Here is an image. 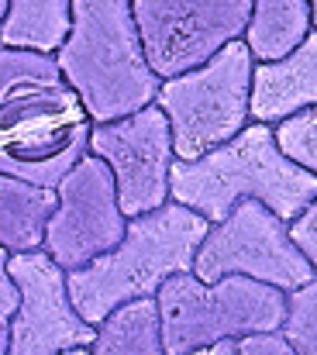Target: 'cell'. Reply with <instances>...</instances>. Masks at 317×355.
<instances>
[{
    "mask_svg": "<svg viewBox=\"0 0 317 355\" xmlns=\"http://www.w3.org/2000/svg\"><path fill=\"white\" fill-rule=\"evenodd\" d=\"M90 128L52 52L0 45V173L55 190L87 155Z\"/></svg>",
    "mask_w": 317,
    "mask_h": 355,
    "instance_id": "1",
    "label": "cell"
},
{
    "mask_svg": "<svg viewBox=\"0 0 317 355\" xmlns=\"http://www.w3.org/2000/svg\"><path fill=\"white\" fill-rule=\"evenodd\" d=\"M314 193L317 176L280 152L273 124L262 121H248L234 138L194 162L176 159L169 173V200L197 211L211 225L224 221L241 200H259L290 225Z\"/></svg>",
    "mask_w": 317,
    "mask_h": 355,
    "instance_id": "2",
    "label": "cell"
},
{
    "mask_svg": "<svg viewBox=\"0 0 317 355\" xmlns=\"http://www.w3.org/2000/svg\"><path fill=\"white\" fill-rule=\"evenodd\" d=\"M52 55L94 124L155 104L162 80L145 59L131 0H73L69 35Z\"/></svg>",
    "mask_w": 317,
    "mask_h": 355,
    "instance_id": "3",
    "label": "cell"
},
{
    "mask_svg": "<svg viewBox=\"0 0 317 355\" xmlns=\"http://www.w3.org/2000/svg\"><path fill=\"white\" fill-rule=\"evenodd\" d=\"M211 228L197 211L166 200L162 207L128 218L124 238L97 255L90 266L66 272V290L83 321L97 324L128 300L155 297V290L176 276L194 269L197 245Z\"/></svg>",
    "mask_w": 317,
    "mask_h": 355,
    "instance_id": "4",
    "label": "cell"
},
{
    "mask_svg": "<svg viewBox=\"0 0 317 355\" xmlns=\"http://www.w3.org/2000/svg\"><path fill=\"white\" fill-rule=\"evenodd\" d=\"M155 307L166 355H187L241 335L280 331L286 293L248 276L204 283L194 272H176L155 290Z\"/></svg>",
    "mask_w": 317,
    "mask_h": 355,
    "instance_id": "5",
    "label": "cell"
},
{
    "mask_svg": "<svg viewBox=\"0 0 317 355\" xmlns=\"http://www.w3.org/2000/svg\"><path fill=\"white\" fill-rule=\"evenodd\" d=\"M252 73L255 55L245 38H238L204 66L159 83L155 104L169 121L176 159H200L252 121Z\"/></svg>",
    "mask_w": 317,
    "mask_h": 355,
    "instance_id": "6",
    "label": "cell"
},
{
    "mask_svg": "<svg viewBox=\"0 0 317 355\" xmlns=\"http://www.w3.org/2000/svg\"><path fill=\"white\" fill-rule=\"evenodd\" d=\"M190 272L204 283L221 276H248L283 293L317 276L307 255L290 238V225L259 200H241L224 221L207 228Z\"/></svg>",
    "mask_w": 317,
    "mask_h": 355,
    "instance_id": "7",
    "label": "cell"
},
{
    "mask_svg": "<svg viewBox=\"0 0 317 355\" xmlns=\"http://www.w3.org/2000/svg\"><path fill=\"white\" fill-rule=\"evenodd\" d=\"M131 14L152 73L169 80L245 38L252 0H131Z\"/></svg>",
    "mask_w": 317,
    "mask_h": 355,
    "instance_id": "8",
    "label": "cell"
},
{
    "mask_svg": "<svg viewBox=\"0 0 317 355\" xmlns=\"http://www.w3.org/2000/svg\"><path fill=\"white\" fill-rule=\"evenodd\" d=\"M124 228L128 218L117 204L114 176L104 159L87 152L55 183V211L49 218L42 252L62 272H76L110 252L124 238Z\"/></svg>",
    "mask_w": 317,
    "mask_h": 355,
    "instance_id": "9",
    "label": "cell"
},
{
    "mask_svg": "<svg viewBox=\"0 0 317 355\" xmlns=\"http://www.w3.org/2000/svg\"><path fill=\"white\" fill-rule=\"evenodd\" d=\"M87 152L107 162L124 218L148 214L169 200V173L176 162V148L159 104H148L128 118L94 124Z\"/></svg>",
    "mask_w": 317,
    "mask_h": 355,
    "instance_id": "10",
    "label": "cell"
},
{
    "mask_svg": "<svg viewBox=\"0 0 317 355\" xmlns=\"http://www.w3.org/2000/svg\"><path fill=\"white\" fill-rule=\"evenodd\" d=\"M10 276L21 290V304L7 321V355H59L94 342V324L83 321L69 300L66 272L42 248L14 252Z\"/></svg>",
    "mask_w": 317,
    "mask_h": 355,
    "instance_id": "11",
    "label": "cell"
},
{
    "mask_svg": "<svg viewBox=\"0 0 317 355\" xmlns=\"http://www.w3.org/2000/svg\"><path fill=\"white\" fill-rule=\"evenodd\" d=\"M311 104H317V28L290 55L255 62L252 73V121L276 124Z\"/></svg>",
    "mask_w": 317,
    "mask_h": 355,
    "instance_id": "12",
    "label": "cell"
},
{
    "mask_svg": "<svg viewBox=\"0 0 317 355\" xmlns=\"http://www.w3.org/2000/svg\"><path fill=\"white\" fill-rule=\"evenodd\" d=\"M55 211V190L0 173V245L14 252H35L45 245V228Z\"/></svg>",
    "mask_w": 317,
    "mask_h": 355,
    "instance_id": "13",
    "label": "cell"
},
{
    "mask_svg": "<svg viewBox=\"0 0 317 355\" xmlns=\"http://www.w3.org/2000/svg\"><path fill=\"white\" fill-rule=\"evenodd\" d=\"M90 355H166L155 297L128 300L94 324Z\"/></svg>",
    "mask_w": 317,
    "mask_h": 355,
    "instance_id": "14",
    "label": "cell"
},
{
    "mask_svg": "<svg viewBox=\"0 0 317 355\" xmlns=\"http://www.w3.org/2000/svg\"><path fill=\"white\" fill-rule=\"evenodd\" d=\"M311 28V0H252L245 45L252 49L255 62H276L290 55Z\"/></svg>",
    "mask_w": 317,
    "mask_h": 355,
    "instance_id": "15",
    "label": "cell"
},
{
    "mask_svg": "<svg viewBox=\"0 0 317 355\" xmlns=\"http://www.w3.org/2000/svg\"><path fill=\"white\" fill-rule=\"evenodd\" d=\"M69 14L73 0H7L0 45L55 52L69 35Z\"/></svg>",
    "mask_w": 317,
    "mask_h": 355,
    "instance_id": "16",
    "label": "cell"
},
{
    "mask_svg": "<svg viewBox=\"0 0 317 355\" xmlns=\"http://www.w3.org/2000/svg\"><path fill=\"white\" fill-rule=\"evenodd\" d=\"M280 335L290 342L293 355H317V276L286 293V318Z\"/></svg>",
    "mask_w": 317,
    "mask_h": 355,
    "instance_id": "17",
    "label": "cell"
},
{
    "mask_svg": "<svg viewBox=\"0 0 317 355\" xmlns=\"http://www.w3.org/2000/svg\"><path fill=\"white\" fill-rule=\"evenodd\" d=\"M273 138L283 155H290L297 166L317 176V104L293 111L290 118L273 124Z\"/></svg>",
    "mask_w": 317,
    "mask_h": 355,
    "instance_id": "18",
    "label": "cell"
},
{
    "mask_svg": "<svg viewBox=\"0 0 317 355\" xmlns=\"http://www.w3.org/2000/svg\"><path fill=\"white\" fill-rule=\"evenodd\" d=\"M290 238L297 241V248L307 255V262L317 269V193L314 200L290 221Z\"/></svg>",
    "mask_w": 317,
    "mask_h": 355,
    "instance_id": "19",
    "label": "cell"
},
{
    "mask_svg": "<svg viewBox=\"0 0 317 355\" xmlns=\"http://www.w3.org/2000/svg\"><path fill=\"white\" fill-rule=\"evenodd\" d=\"M238 349L245 355H293L290 342L280 335V331H259V335H241L234 338Z\"/></svg>",
    "mask_w": 317,
    "mask_h": 355,
    "instance_id": "20",
    "label": "cell"
},
{
    "mask_svg": "<svg viewBox=\"0 0 317 355\" xmlns=\"http://www.w3.org/2000/svg\"><path fill=\"white\" fill-rule=\"evenodd\" d=\"M17 304H21V290L10 276V252L0 245V324H7L14 318Z\"/></svg>",
    "mask_w": 317,
    "mask_h": 355,
    "instance_id": "21",
    "label": "cell"
},
{
    "mask_svg": "<svg viewBox=\"0 0 317 355\" xmlns=\"http://www.w3.org/2000/svg\"><path fill=\"white\" fill-rule=\"evenodd\" d=\"M187 355H245L238 349V342L231 338V342H217L211 349H197V352H187Z\"/></svg>",
    "mask_w": 317,
    "mask_h": 355,
    "instance_id": "22",
    "label": "cell"
},
{
    "mask_svg": "<svg viewBox=\"0 0 317 355\" xmlns=\"http://www.w3.org/2000/svg\"><path fill=\"white\" fill-rule=\"evenodd\" d=\"M0 355H7V324H0Z\"/></svg>",
    "mask_w": 317,
    "mask_h": 355,
    "instance_id": "23",
    "label": "cell"
},
{
    "mask_svg": "<svg viewBox=\"0 0 317 355\" xmlns=\"http://www.w3.org/2000/svg\"><path fill=\"white\" fill-rule=\"evenodd\" d=\"M311 24L317 28V0H311Z\"/></svg>",
    "mask_w": 317,
    "mask_h": 355,
    "instance_id": "24",
    "label": "cell"
},
{
    "mask_svg": "<svg viewBox=\"0 0 317 355\" xmlns=\"http://www.w3.org/2000/svg\"><path fill=\"white\" fill-rule=\"evenodd\" d=\"M59 355H90L87 349H66V352H59Z\"/></svg>",
    "mask_w": 317,
    "mask_h": 355,
    "instance_id": "25",
    "label": "cell"
},
{
    "mask_svg": "<svg viewBox=\"0 0 317 355\" xmlns=\"http://www.w3.org/2000/svg\"><path fill=\"white\" fill-rule=\"evenodd\" d=\"M3 17H7V0H0V28H3Z\"/></svg>",
    "mask_w": 317,
    "mask_h": 355,
    "instance_id": "26",
    "label": "cell"
}]
</instances>
